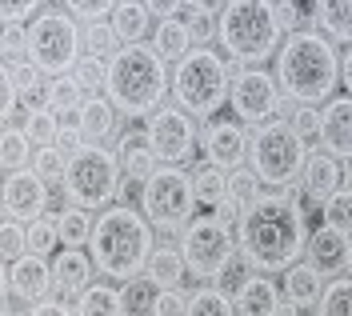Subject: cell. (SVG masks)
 <instances>
[{"instance_id":"484cf974","label":"cell","mask_w":352,"mask_h":316,"mask_svg":"<svg viewBox=\"0 0 352 316\" xmlns=\"http://www.w3.org/2000/svg\"><path fill=\"white\" fill-rule=\"evenodd\" d=\"M153 52L164 60V65H180V60L192 52V28L180 21V16H173V21H156Z\"/></svg>"},{"instance_id":"f35d334b","label":"cell","mask_w":352,"mask_h":316,"mask_svg":"<svg viewBox=\"0 0 352 316\" xmlns=\"http://www.w3.org/2000/svg\"><path fill=\"white\" fill-rule=\"evenodd\" d=\"M32 172H36L48 188H52V184H65L68 157L56 148V144H52V148H36V157H32Z\"/></svg>"},{"instance_id":"60d3db41","label":"cell","mask_w":352,"mask_h":316,"mask_svg":"<svg viewBox=\"0 0 352 316\" xmlns=\"http://www.w3.org/2000/svg\"><path fill=\"white\" fill-rule=\"evenodd\" d=\"M76 84L85 89V96H100L109 84V60H96V56H80V65L72 68Z\"/></svg>"},{"instance_id":"6f0895ef","label":"cell","mask_w":352,"mask_h":316,"mask_svg":"<svg viewBox=\"0 0 352 316\" xmlns=\"http://www.w3.org/2000/svg\"><path fill=\"white\" fill-rule=\"evenodd\" d=\"M276 316H308V308H296V304H288V300H285V304H280V313H276Z\"/></svg>"},{"instance_id":"1f68e13d","label":"cell","mask_w":352,"mask_h":316,"mask_svg":"<svg viewBox=\"0 0 352 316\" xmlns=\"http://www.w3.org/2000/svg\"><path fill=\"white\" fill-rule=\"evenodd\" d=\"M184 316H236V304H232V296L217 289V284H200L192 289L188 296V313Z\"/></svg>"},{"instance_id":"277c9868","label":"cell","mask_w":352,"mask_h":316,"mask_svg":"<svg viewBox=\"0 0 352 316\" xmlns=\"http://www.w3.org/2000/svg\"><path fill=\"white\" fill-rule=\"evenodd\" d=\"M173 89V76L164 60L153 52V45H129L109 60V84L104 96L120 116L148 120L164 109V96Z\"/></svg>"},{"instance_id":"d4e9b609","label":"cell","mask_w":352,"mask_h":316,"mask_svg":"<svg viewBox=\"0 0 352 316\" xmlns=\"http://www.w3.org/2000/svg\"><path fill=\"white\" fill-rule=\"evenodd\" d=\"M116 157H120V172H124L129 181H136V184H144L156 168H160V160L153 157L148 136H144V133L120 136V140H116Z\"/></svg>"},{"instance_id":"d590c367","label":"cell","mask_w":352,"mask_h":316,"mask_svg":"<svg viewBox=\"0 0 352 316\" xmlns=\"http://www.w3.org/2000/svg\"><path fill=\"white\" fill-rule=\"evenodd\" d=\"M56 245H60V212H44L41 221L28 225V252L48 256Z\"/></svg>"},{"instance_id":"b9f144b4","label":"cell","mask_w":352,"mask_h":316,"mask_svg":"<svg viewBox=\"0 0 352 316\" xmlns=\"http://www.w3.org/2000/svg\"><path fill=\"white\" fill-rule=\"evenodd\" d=\"M28 140L36 144V148H52L56 144V136H60V116L52 113V109H44V113H32V120H28Z\"/></svg>"},{"instance_id":"db71d44e","label":"cell","mask_w":352,"mask_h":316,"mask_svg":"<svg viewBox=\"0 0 352 316\" xmlns=\"http://www.w3.org/2000/svg\"><path fill=\"white\" fill-rule=\"evenodd\" d=\"M21 104L28 109V113H44V109H48V89H32V92H24Z\"/></svg>"},{"instance_id":"7402d4cb","label":"cell","mask_w":352,"mask_h":316,"mask_svg":"<svg viewBox=\"0 0 352 316\" xmlns=\"http://www.w3.org/2000/svg\"><path fill=\"white\" fill-rule=\"evenodd\" d=\"M76 124L85 133L88 144L96 148H109V140H116V124H120V113L109 104V96H88L76 113Z\"/></svg>"},{"instance_id":"f546056e","label":"cell","mask_w":352,"mask_h":316,"mask_svg":"<svg viewBox=\"0 0 352 316\" xmlns=\"http://www.w3.org/2000/svg\"><path fill=\"white\" fill-rule=\"evenodd\" d=\"M76 316H129L124 313V296L112 284H92L80 300H76Z\"/></svg>"},{"instance_id":"52a82bcc","label":"cell","mask_w":352,"mask_h":316,"mask_svg":"<svg viewBox=\"0 0 352 316\" xmlns=\"http://www.w3.org/2000/svg\"><path fill=\"white\" fill-rule=\"evenodd\" d=\"M308 144L288 120H268L248 133V172L268 188H292L305 172Z\"/></svg>"},{"instance_id":"f907efd6","label":"cell","mask_w":352,"mask_h":316,"mask_svg":"<svg viewBox=\"0 0 352 316\" xmlns=\"http://www.w3.org/2000/svg\"><path fill=\"white\" fill-rule=\"evenodd\" d=\"M56 148H60V153H65L68 160H72V157H80V153L88 148V140H85V133H80V124H60Z\"/></svg>"},{"instance_id":"ee69618b","label":"cell","mask_w":352,"mask_h":316,"mask_svg":"<svg viewBox=\"0 0 352 316\" xmlns=\"http://www.w3.org/2000/svg\"><path fill=\"white\" fill-rule=\"evenodd\" d=\"M0 249H4V264H12V260L28 256V225H21V221H4Z\"/></svg>"},{"instance_id":"44dd1931","label":"cell","mask_w":352,"mask_h":316,"mask_svg":"<svg viewBox=\"0 0 352 316\" xmlns=\"http://www.w3.org/2000/svg\"><path fill=\"white\" fill-rule=\"evenodd\" d=\"M232 304H236V316H276L280 304H285V296H280V284H272L268 276L252 272L232 293Z\"/></svg>"},{"instance_id":"74e56055","label":"cell","mask_w":352,"mask_h":316,"mask_svg":"<svg viewBox=\"0 0 352 316\" xmlns=\"http://www.w3.org/2000/svg\"><path fill=\"white\" fill-rule=\"evenodd\" d=\"M120 36L112 32V24H85V56H96V60H112L120 52Z\"/></svg>"},{"instance_id":"f6af8a7d","label":"cell","mask_w":352,"mask_h":316,"mask_svg":"<svg viewBox=\"0 0 352 316\" xmlns=\"http://www.w3.org/2000/svg\"><path fill=\"white\" fill-rule=\"evenodd\" d=\"M4 84L16 92V96H24V92H32V89H44V84H41V72L28 65V60H16V65L4 68Z\"/></svg>"},{"instance_id":"603a6c76","label":"cell","mask_w":352,"mask_h":316,"mask_svg":"<svg viewBox=\"0 0 352 316\" xmlns=\"http://www.w3.org/2000/svg\"><path fill=\"white\" fill-rule=\"evenodd\" d=\"M308 16H312V28H320L324 41L352 48V0H316L308 8Z\"/></svg>"},{"instance_id":"ab89813d","label":"cell","mask_w":352,"mask_h":316,"mask_svg":"<svg viewBox=\"0 0 352 316\" xmlns=\"http://www.w3.org/2000/svg\"><path fill=\"white\" fill-rule=\"evenodd\" d=\"M324 225L344 232L352 240V188H336L329 201H324Z\"/></svg>"},{"instance_id":"4316f807","label":"cell","mask_w":352,"mask_h":316,"mask_svg":"<svg viewBox=\"0 0 352 316\" xmlns=\"http://www.w3.org/2000/svg\"><path fill=\"white\" fill-rule=\"evenodd\" d=\"M112 32L120 36V45L129 48V45H144V36L153 32L156 24H153V12H148V4H116L112 8Z\"/></svg>"},{"instance_id":"c3c4849f","label":"cell","mask_w":352,"mask_h":316,"mask_svg":"<svg viewBox=\"0 0 352 316\" xmlns=\"http://www.w3.org/2000/svg\"><path fill=\"white\" fill-rule=\"evenodd\" d=\"M248 276H252V269H248V260H244V256H236V260H232L228 269L220 272V276L212 280V284H217V289H224V293H236V289H241V284L248 280Z\"/></svg>"},{"instance_id":"83f0119b","label":"cell","mask_w":352,"mask_h":316,"mask_svg":"<svg viewBox=\"0 0 352 316\" xmlns=\"http://www.w3.org/2000/svg\"><path fill=\"white\" fill-rule=\"evenodd\" d=\"M144 276L153 284H160V289H180L184 276H188V264H184V256H180V249H176L173 240H160L153 249V260H148Z\"/></svg>"},{"instance_id":"f5cc1de1","label":"cell","mask_w":352,"mask_h":316,"mask_svg":"<svg viewBox=\"0 0 352 316\" xmlns=\"http://www.w3.org/2000/svg\"><path fill=\"white\" fill-rule=\"evenodd\" d=\"M24 316H76V304H68V300H44V304H32Z\"/></svg>"},{"instance_id":"bcb514c9","label":"cell","mask_w":352,"mask_h":316,"mask_svg":"<svg viewBox=\"0 0 352 316\" xmlns=\"http://www.w3.org/2000/svg\"><path fill=\"white\" fill-rule=\"evenodd\" d=\"M292 128H296V136L300 140H320V109H308V104H300L296 109V116H292Z\"/></svg>"},{"instance_id":"9a60e30c","label":"cell","mask_w":352,"mask_h":316,"mask_svg":"<svg viewBox=\"0 0 352 316\" xmlns=\"http://www.w3.org/2000/svg\"><path fill=\"white\" fill-rule=\"evenodd\" d=\"M4 293L12 296V300H21V304H44V300H52L56 293V280H52V264L36 256V252H28L21 260H12L8 272H4Z\"/></svg>"},{"instance_id":"7c38bea8","label":"cell","mask_w":352,"mask_h":316,"mask_svg":"<svg viewBox=\"0 0 352 316\" xmlns=\"http://www.w3.org/2000/svg\"><path fill=\"white\" fill-rule=\"evenodd\" d=\"M228 104H232V113H236L241 124L261 128V124H268V120L276 116V104H280V84H276V76H272V72H264V68H241V72L232 76Z\"/></svg>"},{"instance_id":"5bb4252c","label":"cell","mask_w":352,"mask_h":316,"mask_svg":"<svg viewBox=\"0 0 352 316\" xmlns=\"http://www.w3.org/2000/svg\"><path fill=\"white\" fill-rule=\"evenodd\" d=\"M200 148L204 160L220 172H236L248 164V128L241 120H208L200 128Z\"/></svg>"},{"instance_id":"816d5d0a","label":"cell","mask_w":352,"mask_h":316,"mask_svg":"<svg viewBox=\"0 0 352 316\" xmlns=\"http://www.w3.org/2000/svg\"><path fill=\"white\" fill-rule=\"evenodd\" d=\"M212 216H217L224 228H232V225H241V221H244V208L232 201V196H228V201H220L217 208H212Z\"/></svg>"},{"instance_id":"ac0fdd59","label":"cell","mask_w":352,"mask_h":316,"mask_svg":"<svg viewBox=\"0 0 352 316\" xmlns=\"http://www.w3.org/2000/svg\"><path fill=\"white\" fill-rule=\"evenodd\" d=\"M320 148L329 157L352 160V96H332L320 113Z\"/></svg>"},{"instance_id":"e575fe53","label":"cell","mask_w":352,"mask_h":316,"mask_svg":"<svg viewBox=\"0 0 352 316\" xmlns=\"http://www.w3.org/2000/svg\"><path fill=\"white\" fill-rule=\"evenodd\" d=\"M192 188H197V204L217 208L220 201H228V172H220L212 164H204L192 172Z\"/></svg>"},{"instance_id":"11a10c76","label":"cell","mask_w":352,"mask_h":316,"mask_svg":"<svg viewBox=\"0 0 352 316\" xmlns=\"http://www.w3.org/2000/svg\"><path fill=\"white\" fill-rule=\"evenodd\" d=\"M340 84H344V92L352 96V48L340 52Z\"/></svg>"},{"instance_id":"7dc6e473","label":"cell","mask_w":352,"mask_h":316,"mask_svg":"<svg viewBox=\"0 0 352 316\" xmlns=\"http://www.w3.org/2000/svg\"><path fill=\"white\" fill-rule=\"evenodd\" d=\"M188 296L184 289H160V296H156V316H184L188 313Z\"/></svg>"},{"instance_id":"4fadbf2b","label":"cell","mask_w":352,"mask_h":316,"mask_svg":"<svg viewBox=\"0 0 352 316\" xmlns=\"http://www.w3.org/2000/svg\"><path fill=\"white\" fill-rule=\"evenodd\" d=\"M144 136H148L153 157L160 164H173L176 168V164H184V160L192 157V148H197V140H200V128L188 113H180L176 104H164L156 116H148Z\"/></svg>"},{"instance_id":"3957f363","label":"cell","mask_w":352,"mask_h":316,"mask_svg":"<svg viewBox=\"0 0 352 316\" xmlns=\"http://www.w3.org/2000/svg\"><path fill=\"white\" fill-rule=\"evenodd\" d=\"M156 249V228L144 221V212H136L132 204H112L96 216V232L88 256L100 276L129 284L136 276H144L148 260Z\"/></svg>"},{"instance_id":"7a4b0ae2","label":"cell","mask_w":352,"mask_h":316,"mask_svg":"<svg viewBox=\"0 0 352 316\" xmlns=\"http://www.w3.org/2000/svg\"><path fill=\"white\" fill-rule=\"evenodd\" d=\"M276 84L280 96L296 100V104H329L340 84V52L332 41H324L316 28L292 32L276 52Z\"/></svg>"},{"instance_id":"7bdbcfd3","label":"cell","mask_w":352,"mask_h":316,"mask_svg":"<svg viewBox=\"0 0 352 316\" xmlns=\"http://www.w3.org/2000/svg\"><path fill=\"white\" fill-rule=\"evenodd\" d=\"M228 196H232V201L248 212V208L261 201L264 192H261V181H256L248 168H236V172H228Z\"/></svg>"},{"instance_id":"e0dca14e","label":"cell","mask_w":352,"mask_h":316,"mask_svg":"<svg viewBox=\"0 0 352 316\" xmlns=\"http://www.w3.org/2000/svg\"><path fill=\"white\" fill-rule=\"evenodd\" d=\"M92 272H96V264H92V256H88V249H65L56 252V260H52V280H56V296L60 300H80V296L92 289Z\"/></svg>"},{"instance_id":"6da1fadb","label":"cell","mask_w":352,"mask_h":316,"mask_svg":"<svg viewBox=\"0 0 352 316\" xmlns=\"http://www.w3.org/2000/svg\"><path fill=\"white\" fill-rule=\"evenodd\" d=\"M308 245V221L296 204L285 201V192H268L244 212L236 225V249L248 260V269L261 276H285L292 264H300Z\"/></svg>"},{"instance_id":"5b68a950","label":"cell","mask_w":352,"mask_h":316,"mask_svg":"<svg viewBox=\"0 0 352 316\" xmlns=\"http://www.w3.org/2000/svg\"><path fill=\"white\" fill-rule=\"evenodd\" d=\"M217 45L228 52V60H236L244 68H256L264 60H276V52L285 45V32L276 28L272 4L232 0V4H220Z\"/></svg>"},{"instance_id":"4dcf8cb0","label":"cell","mask_w":352,"mask_h":316,"mask_svg":"<svg viewBox=\"0 0 352 316\" xmlns=\"http://www.w3.org/2000/svg\"><path fill=\"white\" fill-rule=\"evenodd\" d=\"M44 89H48V109L60 116V120H65V116H76L80 104L88 100L85 89L76 84V76H56V80H48Z\"/></svg>"},{"instance_id":"d6a6232c","label":"cell","mask_w":352,"mask_h":316,"mask_svg":"<svg viewBox=\"0 0 352 316\" xmlns=\"http://www.w3.org/2000/svg\"><path fill=\"white\" fill-rule=\"evenodd\" d=\"M32 140L24 128H4V144H0V164H4V172H24V168H32Z\"/></svg>"},{"instance_id":"30bf717a","label":"cell","mask_w":352,"mask_h":316,"mask_svg":"<svg viewBox=\"0 0 352 316\" xmlns=\"http://www.w3.org/2000/svg\"><path fill=\"white\" fill-rule=\"evenodd\" d=\"M120 181H124V177H120V157H116V148H96V144H88L80 157L68 160L60 192H65L68 204L96 212V208H104L109 201H116Z\"/></svg>"},{"instance_id":"8fae6325","label":"cell","mask_w":352,"mask_h":316,"mask_svg":"<svg viewBox=\"0 0 352 316\" xmlns=\"http://www.w3.org/2000/svg\"><path fill=\"white\" fill-rule=\"evenodd\" d=\"M176 249H180L184 264H188V272H192L197 280H217L220 272L241 256L232 228H224L217 216H197V221H188V225L180 228V236H176Z\"/></svg>"},{"instance_id":"681fc988","label":"cell","mask_w":352,"mask_h":316,"mask_svg":"<svg viewBox=\"0 0 352 316\" xmlns=\"http://www.w3.org/2000/svg\"><path fill=\"white\" fill-rule=\"evenodd\" d=\"M48 4H36V0H24V4H8L4 8V28H21L24 21H36ZM28 28V24H24Z\"/></svg>"},{"instance_id":"836d02e7","label":"cell","mask_w":352,"mask_h":316,"mask_svg":"<svg viewBox=\"0 0 352 316\" xmlns=\"http://www.w3.org/2000/svg\"><path fill=\"white\" fill-rule=\"evenodd\" d=\"M120 296H124V313L129 316H156L160 284H153L148 276H136V280H129V284L120 289Z\"/></svg>"},{"instance_id":"9c48e42d","label":"cell","mask_w":352,"mask_h":316,"mask_svg":"<svg viewBox=\"0 0 352 316\" xmlns=\"http://www.w3.org/2000/svg\"><path fill=\"white\" fill-rule=\"evenodd\" d=\"M140 212L144 221L160 232V240H173L180 236V228L192 221L197 212V188H192V177L184 168H156L153 177L140 188Z\"/></svg>"},{"instance_id":"8d00e7d4","label":"cell","mask_w":352,"mask_h":316,"mask_svg":"<svg viewBox=\"0 0 352 316\" xmlns=\"http://www.w3.org/2000/svg\"><path fill=\"white\" fill-rule=\"evenodd\" d=\"M316 316H352V276H336L332 284H324Z\"/></svg>"},{"instance_id":"9f6ffc18","label":"cell","mask_w":352,"mask_h":316,"mask_svg":"<svg viewBox=\"0 0 352 316\" xmlns=\"http://www.w3.org/2000/svg\"><path fill=\"white\" fill-rule=\"evenodd\" d=\"M132 188H136V181H129V177H124V181H120V192H116V201L129 204L132 201Z\"/></svg>"},{"instance_id":"680465c9","label":"cell","mask_w":352,"mask_h":316,"mask_svg":"<svg viewBox=\"0 0 352 316\" xmlns=\"http://www.w3.org/2000/svg\"><path fill=\"white\" fill-rule=\"evenodd\" d=\"M344 272H349V276H352V240H349V269H344Z\"/></svg>"},{"instance_id":"91938a15","label":"cell","mask_w":352,"mask_h":316,"mask_svg":"<svg viewBox=\"0 0 352 316\" xmlns=\"http://www.w3.org/2000/svg\"><path fill=\"white\" fill-rule=\"evenodd\" d=\"M4 316H24V313H4Z\"/></svg>"},{"instance_id":"f1b7e54d","label":"cell","mask_w":352,"mask_h":316,"mask_svg":"<svg viewBox=\"0 0 352 316\" xmlns=\"http://www.w3.org/2000/svg\"><path fill=\"white\" fill-rule=\"evenodd\" d=\"M92 232H96V216L88 208L68 204L65 212H60V245L65 249H88L92 245Z\"/></svg>"},{"instance_id":"2e32d148","label":"cell","mask_w":352,"mask_h":316,"mask_svg":"<svg viewBox=\"0 0 352 316\" xmlns=\"http://www.w3.org/2000/svg\"><path fill=\"white\" fill-rule=\"evenodd\" d=\"M48 196H52V188L32 168L4 177V216L8 221H21V225L41 221L44 212H48Z\"/></svg>"},{"instance_id":"ba28073f","label":"cell","mask_w":352,"mask_h":316,"mask_svg":"<svg viewBox=\"0 0 352 316\" xmlns=\"http://www.w3.org/2000/svg\"><path fill=\"white\" fill-rule=\"evenodd\" d=\"M28 32V52L24 60L41 76H72V68L85 56V28L68 16L65 8H44L36 21L24 28Z\"/></svg>"},{"instance_id":"cb8c5ba5","label":"cell","mask_w":352,"mask_h":316,"mask_svg":"<svg viewBox=\"0 0 352 316\" xmlns=\"http://www.w3.org/2000/svg\"><path fill=\"white\" fill-rule=\"evenodd\" d=\"M280 296L296 308H316L320 296H324V276L312 269V264H292V269L280 276Z\"/></svg>"},{"instance_id":"ffe728a7","label":"cell","mask_w":352,"mask_h":316,"mask_svg":"<svg viewBox=\"0 0 352 316\" xmlns=\"http://www.w3.org/2000/svg\"><path fill=\"white\" fill-rule=\"evenodd\" d=\"M300 188H305V196L312 204L324 208V201L340 188V160L329 157L324 148H308L305 172H300Z\"/></svg>"},{"instance_id":"d6986e66","label":"cell","mask_w":352,"mask_h":316,"mask_svg":"<svg viewBox=\"0 0 352 316\" xmlns=\"http://www.w3.org/2000/svg\"><path fill=\"white\" fill-rule=\"evenodd\" d=\"M305 256L320 276H332V280H336L340 272L349 269V236L336 232V228H329V225L316 228V232H308Z\"/></svg>"},{"instance_id":"8992f818","label":"cell","mask_w":352,"mask_h":316,"mask_svg":"<svg viewBox=\"0 0 352 316\" xmlns=\"http://www.w3.org/2000/svg\"><path fill=\"white\" fill-rule=\"evenodd\" d=\"M232 92V72L228 60L220 56L217 48H192L180 65H173V104L180 113H188L192 120H212V116L228 104Z\"/></svg>"}]
</instances>
